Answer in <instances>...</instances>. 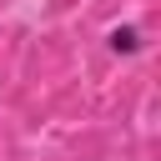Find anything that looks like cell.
Here are the masks:
<instances>
[{
  "label": "cell",
  "instance_id": "cell-1",
  "mask_svg": "<svg viewBox=\"0 0 161 161\" xmlns=\"http://www.w3.org/2000/svg\"><path fill=\"white\" fill-rule=\"evenodd\" d=\"M146 45H151V35H146V25H136V20H121V25L106 30V50H111L116 60H136V55H146Z\"/></svg>",
  "mask_w": 161,
  "mask_h": 161
}]
</instances>
